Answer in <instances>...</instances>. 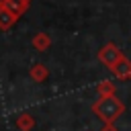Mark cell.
<instances>
[{
	"instance_id": "1",
	"label": "cell",
	"mask_w": 131,
	"mask_h": 131,
	"mask_svg": "<svg viewBox=\"0 0 131 131\" xmlns=\"http://www.w3.org/2000/svg\"><path fill=\"white\" fill-rule=\"evenodd\" d=\"M92 113L104 123V125H111L115 123L123 113H125V104L121 98L117 96H106V98H98L94 104H92Z\"/></svg>"
},
{
	"instance_id": "2",
	"label": "cell",
	"mask_w": 131,
	"mask_h": 131,
	"mask_svg": "<svg viewBox=\"0 0 131 131\" xmlns=\"http://www.w3.org/2000/svg\"><path fill=\"white\" fill-rule=\"evenodd\" d=\"M123 57H125V55L121 53V49H119L117 45H113V43H106V45L98 51V59H100L108 70H111V68H115Z\"/></svg>"
},
{
	"instance_id": "3",
	"label": "cell",
	"mask_w": 131,
	"mask_h": 131,
	"mask_svg": "<svg viewBox=\"0 0 131 131\" xmlns=\"http://www.w3.org/2000/svg\"><path fill=\"white\" fill-rule=\"evenodd\" d=\"M14 125H16L18 131H33V129H35V117H33L31 113H20V115L16 117Z\"/></svg>"
},
{
	"instance_id": "4",
	"label": "cell",
	"mask_w": 131,
	"mask_h": 131,
	"mask_svg": "<svg viewBox=\"0 0 131 131\" xmlns=\"http://www.w3.org/2000/svg\"><path fill=\"white\" fill-rule=\"evenodd\" d=\"M111 72L115 74V78H119V80H127V78H131V61L123 57L115 68H111Z\"/></svg>"
},
{
	"instance_id": "5",
	"label": "cell",
	"mask_w": 131,
	"mask_h": 131,
	"mask_svg": "<svg viewBox=\"0 0 131 131\" xmlns=\"http://www.w3.org/2000/svg\"><path fill=\"white\" fill-rule=\"evenodd\" d=\"M4 6L12 12V14H16V16H20L25 10H27V6H29V0H4Z\"/></svg>"
},
{
	"instance_id": "6",
	"label": "cell",
	"mask_w": 131,
	"mask_h": 131,
	"mask_svg": "<svg viewBox=\"0 0 131 131\" xmlns=\"http://www.w3.org/2000/svg\"><path fill=\"white\" fill-rule=\"evenodd\" d=\"M16 18H18V16H16V14H12L6 6H2V8H0V29H2V31L10 29V27L14 25V20H16Z\"/></svg>"
},
{
	"instance_id": "7",
	"label": "cell",
	"mask_w": 131,
	"mask_h": 131,
	"mask_svg": "<svg viewBox=\"0 0 131 131\" xmlns=\"http://www.w3.org/2000/svg\"><path fill=\"white\" fill-rule=\"evenodd\" d=\"M49 45H51V39H49L45 33H37V35L33 37V47H35V49L45 51V49H49Z\"/></svg>"
},
{
	"instance_id": "8",
	"label": "cell",
	"mask_w": 131,
	"mask_h": 131,
	"mask_svg": "<svg viewBox=\"0 0 131 131\" xmlns=\"http://www.w3.org/2000/svg\"><path fill=\"white\" fill-rule=\"evenodd\" d=\"M47 76H49V72H47V68H45L43 63H35V66L31 68V78H33L35 82H43Z\"/></svg>"
},
{
	"instance_id": "9",
	"label": "cell",
	"mask_w": 131,
	"mask_h": 131,
	"mask_svg": "<svg viewBox=\"0 0 131 131\" xmlns=\"http://www.w3.org/2000/svg\"><path fill=\"white\" fill-rule=\"evenodd\" d=\"M96 92H98V98H106V96H115V84L113 82H100L96 86Z\"/></svg>"
},
{
	"instance_id": "10",
	"label": "cell",
	"mask_w": 131,
	"mask_h": 131,
	"mask_svg": "<svg viewBox=\"0 0 131 131\" xmlns=\"http://www.w3.org/2000/svg\"><path fill=\"white\" fill-rule=\"evenodd\" d=\"M100 131H119V129H117V125H115V123H111V125H102V129H100Z\"/></svg>"
}]
</instances>
